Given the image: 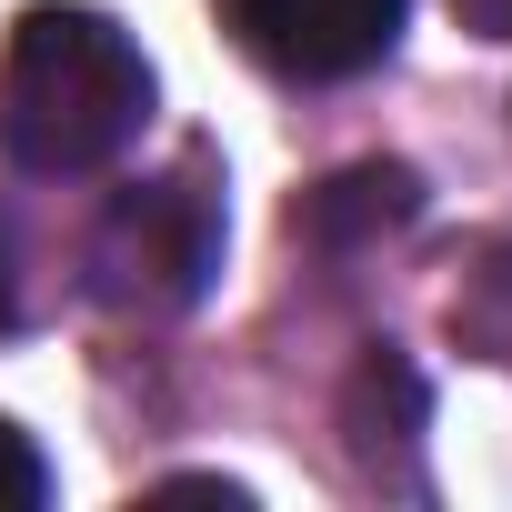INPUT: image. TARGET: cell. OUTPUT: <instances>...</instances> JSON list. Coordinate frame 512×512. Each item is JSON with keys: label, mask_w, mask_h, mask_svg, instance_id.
<instances>
[{"label": "cell", "mask_w": 512, "mask_h": 512, "mask_svg": "<svg viewBox=\"0 0 512 512\" xmlns=\"http://www.w3.org/2000/svg\"><path fill=\"white\" fill-rule=\"evenodd\" d=\"M342 432H352V462L382 482V452H412V432H422V372L382 342L362 372H352V392H342Z\"/></svg>", "instance_id": "277c9868"}, {"label": "cell", "mask_w": 512, "mask_h": 512, "mask_svg": "<svg viewBox=\"0 0 512 512\" xmlns=\"http://www.w3.org/2000/svg\"><path fill=\"white\" fill-rule=\"evenodd\" d=\"M452 21L482 31V41H512V0H452Z\"/></svg>", "instance_id": "ba28073f"}, {"label": "cell", "mask_w": 512, "mask_h": 512, "mask_svg": "<svg viewBox=\"0 0 512 512\" xmlns=\"http://www.w3.org/2000/svg\"><path fill=\"white\" fill-rule=\"evenodd\" d=\"M412 211H422V181H412L402 161H362V171L322 181V191L292 211V231H312V241H362V231H402Z\"/></svg>", "instance_id": "5b68a950"}, {"label": "cell", "mask_w": 512, "mask_h": 512, "mask_svg": "<svg viewBox=\"0 0 512 512\" xmlns=\"http://www.w3.org/2000/svg\"><path fill=\"white\" fill-rule=\"evenodd\" d=\"M21 322V251H11V221H0V332Z\"/></svg>", "instance_id": "9c48e42d"}, {"label": "cell", "mask_w": 512, "mask_h": 512, "mask_svg": "<svg viewBox=\"0 0 512 512\" xmlns=\"http://www.w3.org/2000/svg\"><path fill=\"white\" fill-rule=\"evenodd\" d=\"M51 502V462L21 422H0V512H41Z\"/></svg>", "instance_id": "52a82bcc"}, {"label": "cell", "mask_w": 512, "mask_h": 512, "mask_svg": "<svg viewBox=\"0 0 512 512\" xmlns=\"http://www.w3.org/2000/svg\"><path fill=\"white\" fill-rule=\"evenodd\" d=\"M221 272V171L211 151H181L161 181H131L101 211L91 292L111 312H191Z\"/></svg>", "instance_id": "7a4b0ae2"}, {"label": "cell", "mask_w": 512, "mask_h": 512, "mask_svg": "<svg viewBox=\"0 0 512 512\" xmlns=\"http://www.w3.org/2000/svg\"><path fill=\"white\" fill-rule=\"evenodd\" d=\"M452 332H462L472 352L512 362V231L482 241V262L462 272V292H452Z\"/></svg>", "instance_id": "8992f818"}, {"label": "cell", "mask_w": 512, "mask_h": 512, "mask_svg": "<svg viewBox=\"0 0 512 512\" xmlns=\"http://www.w3.org/2000/svg\"><path fill=\"white\" fill-rule=\"evenodd\" d=\"M151 131V61L111 11L41 0L0 51V161L31 181L111 171Z\"/></svg>", "instance_id": "6da1fadb"}, {"label": "cell", "mask_w": 512, "mask_h": 512, "mask_svg": "<svg viewBox=\"0 0 512 512\" xmlns=\"http://www.w3.org/2000/svg\"><path fill=\"white\" fill-rule=\"evenodd\" d=\"M211 11L272 81H362L372 61H392L412 0H211Z\"/></svg>", "instance_id": "3957f363"}]
</instances>
